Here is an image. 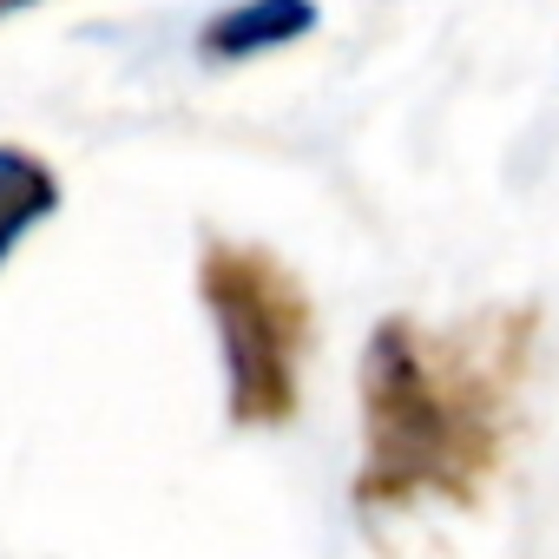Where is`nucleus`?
<instances>
[{"label":"nucleus","mask_w":559,"mask_h":559,"mask_svg":"<svg viewBox=\"0 0 559 559\" xmlns=\"http://www.w3.org/2000/svg\"><path fill=\"white\" fill-rule=\"evenodd\" d=\"M533 310H480L448 330L389 317L362 349L356 507H474L500 474L533 369Z\"/></svg>","instance_id":"obj_1"},{"label":"nucleus","mask_w":559,"mask_h":559,"mask_svg":"<svg viewBox=\"0 0 559 559\" xmlns=\"http://www.w3.org/2000/svg\"><path fill=\"white\" fill-rule=\"evenodd\" d=\"M198 297L224 343V402L237 428H276L304 402V362L317 349V310L304 284L263 243L204 237Z\"/></svg>","instance_id":"obj_2"},{"label":"nucleus","mask_w":559,"mask_h":559,"mask_svg":"<svg viewBox=\"0 0 559 559\" xmlns=\"http://www.w3.org/2000/svg\"><path fill=\"white\" fill-rule=\"evenodd\" d=\"M317 34V0H243L204 27V60H250Z\"/></svg>","instance_id":"obj_3"},{"label":"nucleus","mask_w":559,"mask_h":559,"mask_svg":"<svg viewBox=\"0 0 559 559\" xmlns=\"http://www.w3.org/2000/svg\"><path fill=\"white\" fill-rule=\"evenodd\" d=\"M60 211V178L53 165H40L34 152L21 145H0V263L14 257V243Z\"/></svg>","instance_id":"obj_4"},{"label":"nucleus","mask_w":559,"mask_h":559,"mask_svg":"<svg viewBox=\"0 0 559 559\" xmlns=\"http://www.w3.org/2000/svg\"><path fill=\"white\" fill-rule=\"evenodd\" d=\"M14 8H27V0H0V14H14Z\"/></svg>","instance_id":"obj_5"}]
</instances>
